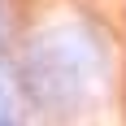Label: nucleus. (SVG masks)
Returning <instances> with one entry per match:
<instances>
[{
	"label": "nucleus",
	"mask_w": 126,
	"mask_h": 126,
	"mask_svg": "<svg viewBox=\"0 0 126 126\" xmlns=\"http://www.w3.org/2000/svg\"><path fill=\"white\" fill-rule=\"evenodd\" d=\"M100 70H104V52L96 48V39L83 26H48L26 44L17 83L35 109L70 113L83 104L91 74H100Z\"/></svg>",
	"instance_id": "1"
}]
</instances>
